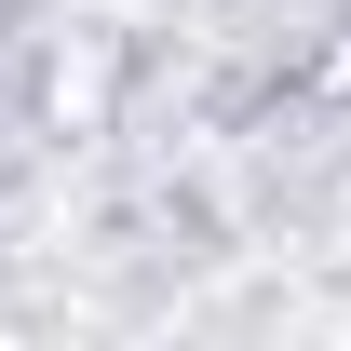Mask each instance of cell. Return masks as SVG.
Returning a JSON list of instances; mask_svg holds the SVG:
<instances>
[{"label":"cell","instance_id":"cell-1","mask_svg":"<svg viewBox=\"0 0 351 351\" xmlns=\"http://www.w3.org/2000/svg\"><path fill=\"white\" fill-rule=\"evenodd\" d=\"M338 217H351V189H338Z\"/></svg>","mask_w":351,"mask_h":351}]
</instances>
